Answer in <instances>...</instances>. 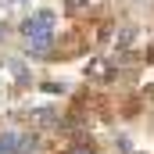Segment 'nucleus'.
<instances>
[{
  "label": "nucleus",
  "instance_id": "f257e3e1",
  "mask_svg": "<svg viewBox=\"0 0 154 154\" xmlns=\"http://www.w3.org/2000/svg\"><path fill=\"white\" fill-rule=\"evenodd\" d=\"M50 22H54V14L50 11H39L36 18H29L25 25H22V32L32 39V36H43V32H50Z\"/></svg>",
  "mask_w": 154,
  "mask_h": 154
},
{
  "label": "nucleus",
  "instance_id": "f03ea898",
  "mask_svg": "<svg viewBox=\"0 0 154 154\" xmlns=\"http://www.w3.org/2000/svg\"><path fill=\"white\" fill-rule=\"evenodd\" d=\"M18 143H22V140H18L14 133H4V136H0V154H18Z\"/></svg>",
  "mask_w": 154,
  "mask_h": 154
},
{
  "label": "nucleus",
  "instance_id": "20e7f679",
  "mask_svg": "<svg viewBox=\"0 0 154 154\" xmlns=\"http://www.w3.org/2000/svg\"><path fill=\"white\" fill-rule=\"evenodd\" d=\"M133 36H136V29H133V25H129V29H122V36H118V43H122V47H125V43H133Z\"/></svg>",
  "mask_w": 154,
  "mask_h": 154
},
{
  "label": "nucleus",
  "instance_id": "423d86ee",
  "mask_svg": "<svg viewBox=\"0 0 154 154\" xmlns=\"http://www.w3.org/2000/svg\"><path fill=\"white\" fill-rule=\"evenodd\" d=\"M151 57H154V50H151Z\"/></svg>",
  "mask_w": 154,
  "mask_h": 154
},
{
  "label": "nucleus",
  "instance_id": "7ed1b4c3",
  "mask_svg": "<svg viewBox=\"0 0 154 154\" xmlns=\"http://www.w3.org/2000/svg\"><path fill=\"white\" fill-rule=\"evenodd\" d=\"M90 75H108V61H93L90 65Z\"/></svg>",
  "mask_w": 154,
  "mask_h": 154
},
{
  "label": "nucleus",
  "instance_id": "39448f33",
  "mask_svg": "<svg viewBox=\"0 0 154 154\" xmlns=\"http://www.w3.org/2000/svg\"><path fill=\"white\" fill-rule=\"evenodd\" d=\"M68 7H82V0H68Z\"/></svg>",
  "mask_w": 154,
  "mask_h": 154
}]
</instances>
